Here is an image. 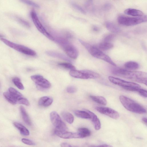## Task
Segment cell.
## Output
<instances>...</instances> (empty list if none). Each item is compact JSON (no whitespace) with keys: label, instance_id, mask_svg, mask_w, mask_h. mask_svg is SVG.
Listing matches in <instances>:
<instances>
[{"label":"cell","instance_id":"30","mask_svg":"<svg viewBox=\"0 0 147 147\" xmlns=\"http://www.w3.org/2000/svg\"><path fill=\"white\" fill-rule=\"evenodd\" d=\"M58 65L64 68L71 70L76 69L75 67L70 63H58Z\"/></svg>","mask_w":147,"mask_h":147},{"label":"cell","instance_id":"26","mask_svg":"<svg viewBox=\"0 0 147 147\" xmlns=\"http://www.w3.org/2000/svg\"><path fill=\"white\" fill-rule=\"evenodd\" d=\"M9 92L17 100V101L23 97L22 95L17 90L12 87H10L8 89Z\"/></svg>","mask_w":147,"mask_h":147},{"label":"cell","instance_id":"6","mask_svg":"<svg viewBox=\"0 0 147 147\" xmlns=\"http://www.w3.org/2000/svg\"><path fill=\"white\" fill-rule=\"evenodd\" d=\"M108 78L112 83L120 86L128 91L137 92L141 88L140 86L136 83L127 81L112 76H109Z\"/></svg>","mask_w":147,"mask_h":147},{"label":"cell","instance_id":"24","mask_svg":"<svg viewBox=\"0 0 147 147\" xmlns=\"http://www.w3.org/2000/svg\"><path fill=\"white\" fill-rule=\"evenodd\" d=\"M74 113L76 116L80 118L85 119H90V116L89 113L84 110H76L74 111Z\"/></svg>","mask_w":147,"mask_h":147},{"label":"cell","instance_id":"35","mask_svg":"<svg viewBox=\"0 0 147 147\" xmlns=\"http://www.w3.org/2000/svg\"><path fill=\"white\" fill-rule=\"evenodd\" d=\"M77 88L75 86H69L67 88V92L69 93H73L77 91Z\"/></svg>","mask_w":147,"mask_h":147},{"label":"cell","instance_id":"41","mask_svg":"<svg viewBox=\"0 0 147 147\" xmlns=\"http://www.w3.org/2000/svg\"><path fill=\"white\" fill-rule=\"evenodd\" d=\"M61 146L64 147H72L70 144L66 143H62L61 144Z\"/></svg>","mask_w":147,"mask_h":147},{"label":"cell","instance_id":"5","mask_svg":"<svg viewBox=\"0 0 147 147\" xmlns=\"http://www.w3.org/2000/svg\"><path fill=\"white\" fill-rule=\"evenodd\" d=\"M118 23L121 25L130 26L137 25L147 21L146 16L133 17L121 15L117 18Z\"/></svg>","mask_w":147,"mask_h":147},{"label":"cell","instance_id":"29","mask_svg":"<svg viewBox=\"0 0 147 147\" xmlns=\"http://www.w3.org/2000/svg\"><path fill=\"white\" fill-rule=\"evenodd\" d=\"M12 81L15 85L18 88L21 90L24 89V87L19 78L17 77H15L13 79Z\"/></svg>","mask_w":147,"mask_h":147},{"label":"cell","instance_id":"4","mask_svg":"<svg viewBox=\"0 0 147 147\" xmlns=\"http://www.w3.org/2000/svg\"><path fill=\"white\" fill-rule=\"evenodd\" d=\"M55 40L69 57L73 59L77 58L78 55V50L66 39L59 37L56 38Z\"/></svg>","mask_w":147,"mask_h":147},{"label":"cell","instance_id":"33","mask_svg":"<svg viewBox=\"0 0 147 147\" xmlns=\"http://www.w3.org/2000/svg\"><path fill=\"white\" fill-rule=\"evenodd\" d=\"M18 103L27 106H29L30 104V102L28 100L23 97L20 98L18 100Z\"/></svg>","mask_w":147,"mask_h":147},{"label":"cell","instance_id":"17","mask_svg":"<svg viewBox=\"0 0 147 147\" xmlns=\"http://www.w3.org/2000/svg\"><path fill=\"white\" fill-rule=\"evenodd\" d=\"M124 13L127 15L134 16H141L144 15L143 13L141 10L133 8L126 9Z\"/></svg>","mask_w":147,"mask_h":147},{"label":"cell","instance_id":"7","mask_svg":"<svg viewBox=\"0 0 147 147\" xmlns=\"http://www.w3.org/2000/svg\"><path fill=\"white\" fill-rule=\"evenodd\" d=\"M0 40L9 47L20 52L32 56H35L36 55L35 51L28 47L15 43L5 38H2Z\"/></svg>","mask_w":147,"mask_h":147},{"label":"cell","instance_id":"2","mask_svg":"<svg viewBox=\"0 0 147 147\" xmlns=\"http://www.w3.org/2000/svg\"><path fill=\"white\" fill-rule=\"evenodd\" d=\"M79 41L92 56L95 58L103 60L114 66H116L115 63L111 58L98 48L92 45L81 40L79 39Z\"/></svg>","mask_w":147,"mask_h":147},{"label":"cell","instance_id":"31","mask_svg":"<svg viewBox=\"0 0 147 147\" xmlns=\"http://www.w3.org/2000/svg\"><path fill=\"white\" fill-rule=\"evenodd\" d=\"M21 1L28 5L32 6L36 8L39 7V6L36 3L30 0H20Z\"/></svg>","mask_w":147,"mask_h":147},{"label":"cell","instance_id":"28","mask_svg":"<svg viewBox=\"0 0 147 147\" xmlns=\"http://www.w3.org/2000/svg\"><path fill=\"white\" fill-rule=\"evenodd\" d=\"M3 95L6 100L11 104L15 105L18 103L17 100L9 92H4Z\"/></svg>","mask_w":147,"mask_h":147},{"label":"cell","instance_id":"19","mask_svg":"<svg viewBox=\"0 0 147 147\" xmlns=\"http://www.w3.org/2000/svg\"><path fill=\"white\" fill-rule=\"evenodd\" d=\"M13 125L19 130L22 134L24 136H28L29 135L30 132L29 130L21 124L15 122L13 123Z\"/></svg>","mask_w":147,"mask_h":147},{"label":"cell","instance_id":"13","mask_svg":"<svg viewBox=\"0 0 147 147\" xmlns=\"http://www.w3.org/2000/svg\"><path fill=\"white\" fill-rule=\"evenodd\" d=\"M70 75L75 78L82 79H91V76L85 71V70L78 71L76 69L71 70Z\"/></svg>","mask_w":147,"mask_h":147},{"label":"cell","instance_id":"16","mask_svg":"<svg viewBox=\"0 0 147 147\" xmlns=\"http://www.w3.org/2000/svg\"><path fill=\"white\" fill-rule=\"evenodd\" d=\"M53 101V99L51 97L44 96L40 98L38 100V104L41 106L47 107L50 106Z\"/></svg>","mask_w":147,"mask_h":147},{"label":"cell","instance_id":"37","mask_svg":"<svg viewBox=\"0 0 147 147\" xmlns=\"http://www.w3.org/2000/svg\"><path fill=\"white\" fill-rule=\"evenodd\" d=\"M72 5L74 7L80 11L82 13L84 14H85L86 13L85 11L79 5L74 3H73Z\"/></svg>","mask_w":147,"mask_h":147},{"label":"cell","instance_id":"34","mask_svg":"<svg viewBox=\"0 0 147 147\" xmlns=\"http://www.w3.org/2000/svg\"><path fill=\"white\" fill-rule=\"evenodd\" d=\"M22 141L24 144L29 145H35V143L32 141L26 138H22Z\"/></svg>","mask_w":147,"mask_h":147},{"label":"cell","instance_id":"9","mask_svg":"<svg viewBox=\"0 0 147 147\" xmlns=\"http://www.w3.org/2000/svg\"><path fill=\"white\" fill-rule=\"evenodd\" d=\"M50 116L51 121L55 127L56 129L61 131H66L67 130L66 125L57 112L55 111L52 112Z\"/></svg>","mask_w":147,"mask_h":147},{"label":"cell","instance_id":"8","mask_svg":"<svg viewBox=\"0 0 147 147\" xmlns=\"http://www.w3.org/2000/svg\"><path fill=\"white\" fill-rule=\"evenodd\" d=\"M30 16L32 21L37 29L44 35L51 40H55L54 38L47 32L40 21L37 15L34 10H32Z\"/></svg>","mask_w":147,"mask_h":147},{"label":"cell","instance_id":"21","mask_svg":"<svg viewBox=\"0 0 147 147\" xmlns=\"http://www.w3.org/2000/svg\"><path fill=\"white\" fill-rule=\"evenodd\" d=\"M90 98L94 101L103 105H106L107 104L106 99L102 96L90 95Z\"/></svg>","mask_w":147,"mask_h":147},{"label":"cell","instance_id":"20","mask_svg":"<svg viewBox=\"0 0 147 147\" xmlns=\"http://www.w3.org/2000/svg\"><path fill=\"white\" fill-rule=\"evenodd\" d=\"M20 110L24 122L27 125H31V121L24 108L23 107L21 106L20 107Z\"/></svg>","mask_w":147,"mask_h":147},{"label":"cell","instance_id":"43","mask_svg":"<svg viewBox=\"0 0 147 147\" xmlns=\"http://www.w3.org/2000/svg\"><path fill=\"white\" fill-rule=\"evenodd\" d=\"M142 121L146 125H147V118H143L142 119Z\"/></svg>","mask_w":147,"mask_h":147},{"label":"cell","instance_id":"44","mask_svg":"<svg viewBox=\"0 0 147 147\" xmlns=\"http://www.w3.org/2000/svg\"><path fill=\"white\" fill-rule=\"evenodd\" d=\"M98 146L111 147V146H111L109 145H107V144H102L101 145H100Z\"/></svg>","mask_w":147,"mask_h":147},{"label":"cell","instance_id":"18","mask_svg":"<svg viewBox=\"0 0 147 147\" xmlns=\"http://www.w3.org/2000/svg\"><path fill=\"white\" fill-rule=\"evenodd\" d=\"M105 25L107 29L112 32L117 33L120 31V29L119 27L112 22H107Z\"/></svg>","mask_w":147,"mask_h":147},{"label":"cell","instance_id":"10","mask_svg":"<svg viewBox=\"0 0 147 147\" xmlns=\"http://www.w3.org/2000/svg\"><path fill=\"white\" fill-rule=\"evenodd\" d=\"M95 109L100 113L107 115L113 119H117L119 117L118 113L111 108L106 107H97Z\"/></svg>","mask_w":147,"mask_h":147},{"label":"cell","instance_id":"3","mask_svg":"<svg viewBox=\"0 0 147 147\" xmlns=\"http://www.w3.org/2000/svg\"><path fill=\"white\" fill-rule=\"evenodd\" d=\"M119 98L122 104L128 111L140 114L146 113L144 107L133 100L123 95L120 96Z\"/></svg>","mask_w":147,"mask_h":147},{"label":"cell","instance_id":"42","mask_svg":"<svg viewBox=\"0 0 147 147\" xmlns=\"http://www.w3.org/2000/svg\"><path fill=\"white\" fill-rule=\"evenodd\" d=\"M93 30L95 32H98L99 31V28L96 26H94L93 27Z\"/></svg>","mask_w":147,"mask_h":147},{"label":"cell","instance_id":"32","mask_svg":"<svg viewBox=\"0 0 147 147\" xmlns=\"http://www.w3.org/2000/svg\"><path fill=\"white\" fill-rule=\"evenodd\" d=\"M16 18L17 21L19 23L24 26L27 28H29L30 27V24L27 21H25L22 18L19 17H17Z\"/></svg>","mask_w":147,"mask_h":147},{"label":"cell","instance_id":"23","mask_svg":"<svg viewBox=\"0 0 147 147\" xmlns=\"http://www.w3.org/2000/svg\"><path fill=\"white\" fill-rule=\"evenodd\" d=\"M125 68L129 70H136L139 67L138 63L133 61H129L126 63L124 64Z\"/></svg>","mask_w":147,"mask_h":147},{"label":"cell","instance_id":"22","mask_svg":"<svg viewBox=\"0 0 147 147\" xmlns=\"http://www.w3.org/2000/svg\"><path fill=\"white\" fill-rule=\"evenodd\" d=\"M78 132L81 138L88 137L91 134V132L90 130L85 127H81L78 128Z\"/></svg>","mask_w":147,"mask_h":147},{"label":"cell","instance_id":"40","mask_svg":"<svg viewBox=\"0 0 147 147\" xmlns=\"http://www.w3.org/2000/svg\"><path fill=\"white\" fill-rule=\"evenodd\" d=\"M112 7V5L109 3H106L103 6L104 9L106 10L107 11L110 9Z\"/></svg>","mask_w":147,"mask_h":147},{"label":"cell","instance_id":"45","mask_svg":"<svg viewBox=\"0 0 147 147\" xmlns=\"http://www.w3.org/2000/svg\"><path fill=\"white\" fill-rule=\"evenodd\" d=\"M3 37V36L2 35L0 34V37Z\"/></svg>","mask_w":147,"mask_h":147},{"label":"cell","instance_id":"15","mask_svg":"<svg viewBox=\"0 0 147 147\" xmlns=\"http://www.w3.org/2000/svg\"><path fill=\"white\" fill-rule=\"evenodd\" d=\"M46 53L48 55L53 57H57L67 61L69 62L72 63V60L69 57L65 55L53 51H47L46 52Z\"/></svg>","mask_w":147,"mask_h":147},{"label":"cell","instance_id":"38","mask_svg":"<svg viewBox=\"0 0 147 147\" xmlns=\"http://www.w3.org/2000/svg\"><path fill=\"white\" fill-rule=\"evenodd\" d=\"M137 92L141 96L144 97L146 98L147 97V92L146 90L140 88L138 89Z\"/></svg>","mask_w":147,"mask_h":147},{"label":"cell","instance_id":"14","mask_svg":"<svg viewBox=\"0 0 147 147\" xmlns=\"http://www.w3.org/2000/svg\"><path fill=\"white\" fill-rule=\"evenodd\" d=\"M84 110L88 113L90 115V119L95 130H99L101 128V123L97 116L93 112L88 110L84 109Z\"/></svg>","mask_w":147,"mask_h":147},{"label":"cell","instance_id":"12","mask_svg":"<svg viewBox=\"0 0 147 147\" xmlns=\"http://www.w3.org/2000/svg\"><path fill=\"white\" fill-rule=\"evenodd\" d=\"M55 134L59 137L64 139L73 138H81V137L78 132L73 133L66 131H61L55 129Z\"/></svg>","mask_w":147,"mask_h":147},{"label":"cell","instance_id":"39","mask_svg":"<svg viewBox=\"0 0 147 147\" xmlns=\"http://www.w3.org/2000/svg\"><path fill=\"white\" fill-rule=\"evenodd\" d=\"M86 7L88 9L92 10L93 9L94 7L92 3L90 2H88V3H86Z\"/></svg>","mask_w":147,"mask_h":147},{"label":"cell","instance_id":"36","mask_svg":"<svg viewBox=\"0 0 147 147\" xmlns=\"http://www.w3.org/2000/svg\"><path fill=\"white\" fill-rule=\"evenodd\" d=\"M115 35L113 34H110L104 38V41L110 42L114 38Z\"/></svg>","mask_w":147,"mask_h":147},{"label":"cell","instance_id":"1","mask_svg":"<svg viewBox=\"0 0 147 147\" xmlns=\"http://www.w3.org/2000/svg\"><path fill=\"white\" fill-rule=\"evenodd\" d=\"M111 71L113 74L117 76L147 85V74L146 72L132 71L118 67L112 68Z\"/></svg>","mask_w":147,"mask_h":147},{"label":"cell","instance_id":"25","mask_svg":"<svg viewBox=\"0 0 147 147\" xmlns=\"http://www.w3.org/2000/svg\"><path fill=\"white\" fill-rule=\"evenodd\" d=\"M61 115L63 118L69 123L71 124L73 122L74 117L71 113L64 111L61 113Z\"/></svg>","mask_w":147,"mask_h":147},{"label":"cell","instance_id":"11","mask_svg":"<svg viewBox=\"0 0 147 147\" xmlns=\"http://www.w3.org/2000/svg\"><path fill=\"white\" fill-rule=\"evenodd\" d=\"M31 78L36 85L41 88L47 89L51 86L50 83L41 76L33 75L31 76Z\"/></svg>","mask_w":147,"mask_h":147},{"label":"cell","instance_id":"27","mask_svg":"<svg viewBox=\"0 0 147 147\" xmlns=\"http://www.w3.org/2000/svg\"><path fill=\"white\" fill-rule=\"evenodd\" d=\"M113 47V44L110 42L104 41L99 44L98 48L101 50L106 51L111 49Z\"/></svg>","mask_w":147,"mask_h":147}]
</instances>
